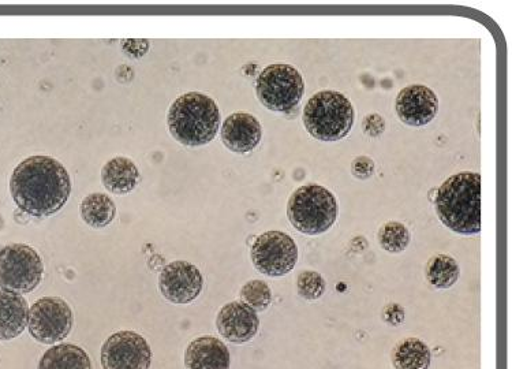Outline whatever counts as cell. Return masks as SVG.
Masks as SVG:
<instances>
[{
    "label": "cell",
    "instance_id": "obj_23",
    "mask_svg": "<svg viewBox=\"0 0 512 369\" xmlns=\"http://www.w3.org/2000/svg\"><path fill=\"white\" fill-rule=\"evenodd\" d=\"M239 296L242 303L248 305L254 312H263L272 303L271 287L259 279L246 283Z\"/></svg>",
    "mask_w": 512,
    "mask_h": 369
},
{
    "label": "cell",
    "instance_id": "obj_7",
    "mask_svg": "<svg viewBox=\"0 0 512 369\" xmlns=\"http://www.w3.org/2000/svg\"><path fill=\"white\" fill-rule=\"evenodd\" d=\"M44 264L39 253L24 244L7 245L0 251V287L5 292L31 293L43 279Z\"/></svg>",
    "mask_w": 512,
    "mask_h": 369
},
{
    "label": "cell",
    "instance_id": "obj_8",
    "mask_svg": "<svg viewBox=\"0 0 512 369\" xmlns=\"http://www.w3.org/2000/svg\"><path fill=\"white\" fill-rule=\"evenodd\" d=\"M253 266L267 277H283L294 270L298 262V246L283 231H267L253 242L250 251Z\"/></svg>",
    "mask_w": 512,
    "mask_h": 369
},
{
    "label": "cell",
    "instance_id": "obj_13",
    "mask_svg": "<svg viewBox=\"0 0 512 369\" xmlns=\"http://www.w3.org/2000/svg\"><path fill=\"white\" fill-rule=\"evenodd\" d=\"M216 327L227 341L246 344L256 337L260 320L257 313L241 301L226 304L218 313Z\"/></svg>",
    "mask_w": 512,
    "mask_h": 369
},
{
    "label": "cell",
    "instance_id": "obj_12",
    "mask_svg": "<svg viewBox=\"0 0 512 369\" xmlns=\"http://www.w3.org/2000/svg\"><path fill=\"white\" fill-rule=\"evenodd\" d=\"M396 114L406 125L425 126L439 113V99L431 88L425 85H409L396 96Z\"/></svg>",
    "mask_w": 512,
    "mask_h": 369
},
{
    "label": "cell",
    "instance_id": "obj_11",
    "mask_svg": "<svg viewBox=\"0 0 512 369\" xmlns=\"http://www.w3.org/2000/svg\"><path fill=\"white\" fill-rule=\"evenodd\" d=\"M204 278L192 263L174 262L163 268L159 278L160 292L173 304H189L200 296Z\"/></svg>",
    "mask_w": 512,
    "mask_h": 369
},
{
    "label": "cell",
    "instance_id": "obj_27",
    "mask_svg": "<svg viewBox=\"0 0 512 369\" xmlns=\"http://www.w3.org/2000/svg\"><path fill=\"white\" fill-rule=\"evenodd\" d=\"M384 319H386L388 323L398 326V324H401L403 319H405V312H403V309L399 307V305L391 304L384 309Z\"/></svg>",
    "mask_w": 512,
    "mask_h": 369
},
{
    "label": "cell",
    "instance_id": "obj_5",
    "mask_svg": "<svg viewBox=\"0 0 512 369\" xmlns=\"http://www.w3.org/2000/svg\"><path fill=\"white\" fill-rule=\"evenodd\" d=\"M287 218L300 233H327L338 218V201L331 190L317 184L301 186L290 196Z\"/></svg>",
    "mask_w": 512,
    "mask_h": 369
},
{
    "label": "cell",
    "instance_id": "obj_15",
    "mask_svg": "<svg viewBox=\"0 0 512 369\" xmlns=\"http://www.w3.org/2000/svg\"><path fill=\"white\" fill-rule=\"evenodd\" d=\"M230 363L229 349L218 338L200 337L186 348V369H230Z\"/></svg>",
    "mask_w": 512,
    "mask_h": 369
},
{
    "label": "cell",
    "instance_id": "obj_18",
    "mask_svg": "<svg viewBox=\"0 0 512 369\" xmlns=\"http://www.w3.org/2000/svg\"><path fill=\"white\" fill-rule=\"evenodd\" d=\"M39 369H92V363L84 349L62 344L44 353Z\"/></svg>",
    "mask_w": 512,
    "mask_h": 369
},
{
    "label": "cell",
    "instance_id": "obj_1",
    "mask_svg": "<svg viewBox=\"0 0 512 369\" xmlns=\"http://www.w3.org/2000/svg\"><path fill=\"white\" fill-rule=\"evenodd\" d=\"M10 192L21 211L44 218L61 211L69 200L70 175L51 156H31L14 169Z\"/></svg>",
    "mask_w": 512,
    "mask_h": 369
},
{
    "label": "cell",
    "instance_id": "obj_10",
    "mask_svg": "<svg viewBox=\"0 0 512 369\" xmlns=\"http://www.w3.org/2000/svg\"><path fill=\"white\" fill-rule=\"evenodd\" d=\"M152 352L147 339L133 331H119L104 342V369H149Z\"/></svg>",
    "mask_w": 512,
    "mask_h": 369
},
{
    "label": "cell",
    "instance_id": "obj_17",
    "mask_svg": "<svg viewBox=\"0 0 512 369\" xmlns=\"http://www.w3.org/2000/svg\"><path fill=\"white\" fill-rule=\"evenodd\" d=\"M140 171L132 160L118 156L104 164L102 182L115 195H127L138 184Z\"/></svg>",
    "mask_w": 512,
    "mask_h": 369
},
{
    "label": "cell",
    "instance_id": "obj_16",
    "mask_svg": "<svg viewBox=\"0 0 512 369\" xmlns=\"http://www.w3.org/2000/svg\"><path fill=\"white\" fill-rule=\"evenodd\" d=\"M28 303L20 294L0 290V341H10L28 326Z\"/></svg>",
    "mask_w": 512,
    "mask_h": 369
},
{
    "label": "cell",
    "instance_id": "obj_19",
    "mask_svg": "<svg viewBox=\"0 0 512 369\" xmlns=\"http://www.w3.org/2000/svg\"><path fill=\"white\" fill-rule=\"evenodd\" d=\"M392 363L396 369H429L431 349L418 338H406L395 346Z\"/></svg>",
    "mask_w": 512,
    "mask_h": 369
},
{
    "label": "cell",
    "instance_id": "obj_3",
    "mask_svg": "<svg viewBox=\"0 0 512 369\" xmlns=\"http://www.w3.org/2000/svg\"><path fill=\"white\" fill-rule=\"evenodd\" d=\"M168 129L175 140L188 147H201L215 139L220 111L215 100L200 92L179 96L168 111Z\"/></svg>",
    "mask_w": 512,
    "mask_h": 369
},
{
    "label": "cell",
    "instance_id": "obj_26",
    "mask_svg": "<svg viewBox=\"0 0 512 369\" xmlns=\"http://www.w3.org/2000/svg\"><path fill=\"white\" fill-rule=\"evenodd\" d=\"M362 129H364L366 136L377 139L386 132V119L377 113L368 114L362 121Z\"/></svg>",
    "mask_w": 512,
    "mask_h": 369
},
{
    "label": "cell",
    "instance_id": "obj_25",
    "mask_svg": "<svg viewBox=\"0 0 512 369\" xmlns=\"http://www.w3.org/2000/svg\"><path fill=\"white\" fill-rule=\"evenodd\" d=\"M375 162L369 156H357L351 163V173L358 180H368L375 174Z\"/></svg>",
    "mask_w": 512,
    "mask_h": 369
},
{
    "label": "cell",
    "instance_id": "obj_6",
    "mask_svg": "<svg viewBox=\"0 0 512 369\" xmlns=\"http://www.w3.org/2000/svg\"><path fill=\"white\" fill-rule=\"evenodd\" d=\"M257 98L268 110L287 113L304 98L305 82L302 74L287 63L265 67L256 82Z\"/></svg>",
    "mask_w": 512,
    "mask_h": 369
},
{
    "label": "cell",
    "instance_id": "obj_4",
    "mask_svg": "<svg viewBox=\"0 0 512 369\" xmlns=\"http://www.w3.org/2000/svg\"><path fill=\"white\" fill-rule=\"evenodd\" d=\"M354 121L353 104L338 91L315 93L306 103L302 117L306 132L325 143L345 139L353 129Z\"/></svg>",
    "mask_w": 512,
    "mask_h": 369
},
{
    "label": "cell",
    "instance_id": "obj_22",
    "mask_svg": "<svg viewBox=\"0 0 512 369\" xmlns=\"http://www.w3.org/2000/svg\"><path fill=\"white\" fill-rule=\"evenodd\" d=\"M377 240L384 251L390 253H401L406 251L410 245V231L401 222H387L380 227Z\"/></svg>",
    "mask_w": 512,
    "mask_h": 369
},
{
    "label": "cell",
    "instance_id": "obj_20",
    "mask_svg": "<svg viewBox=\"0 0 512 369\" xmlns=\"http://www.w3.org/2000/svg\"><path fill=\"white\" fill-rule=\"evenodd\" d=\"M80 212L84 222L95 229H102V227L110 225L117 216L114 201L103 193H92L85 197L82 200Z\"/></svg>",
    "mask_w": 512,
    "mask_h": 369
},
{
    "label": "cell",
    "instance_id": "obj_2",
    "mask_svg": "<svg viewBox=\"0 0 512 369\" xmlns=\"http://www.w3.org/2000/svg\"><path fill=\"white\" fill-rule=\"evenodd\" d=\"M436 214L454 233L474 236L481 231V175H452L443 182L435 197Z\"/></svg>",
    "mask_w": 512,
    "mask_h": 369
},
{
    "label": "cell",
    "instance_id": "obj_9",
    "mask_svg": "<svg viewBox=\"0 0 512 369\" xmlns=\"http://www.w3.org/2000/svg\"><path fill=\"white\" fill-rule=\"evenodd\" d=\"M28 327L32 337L41 344H58L73 328V311L62 298H40L29 311Z\"/></svg>",
    "mask_w": 512,
    "mask_h": 369
},
{
    "label": "cell",
    "instance_id": "obj_21",
    "mask_svg": "<svg viewBox=\"0 0 512 369\" xmlns=\"http://www.w3.org/2000/svg\"><path fill=\"white\" fill-rule=\"evenodd\" d=\"M461 275L457 260L450 255L433 256L426 266V279L436 289H450Z\"/></svg>",
    "mask_w": 512,
    "mask_h": 369
},
{
    "label": "cell",
    "instance_id": "obj_14",
    "mask_svg": "<svg viewBox=\"0 0 512 369\" xmlns=\"http://www.w3.org/2000/svg\"><path fill=\"white\" fill-rule=\"evenodd\" d=\"M263 139L259 119L248 113L231 114L223 123L222 141L235 154H249Z\"/></svg>",
    "mask_w": 512,
    "mask_h": 369
},
{
    "label": "cell",
    "instance_id": "obj_24",
    "mask_svg": "<svg viewBox=\"0 0 512 369\" xmlns=\"http://www.w3.org/2000/svg\"><path fill=\"white\" fill-rule=\"evenodd\" d=\"M327 283L316 271H302L297 278V292L308 301H316L324 296Z\"/></svg>",
    "mask_w": 512,
    "mask_h": 369
}]
</instances>
